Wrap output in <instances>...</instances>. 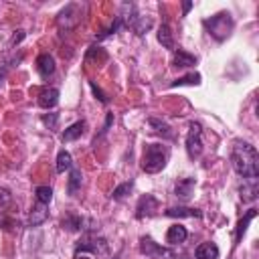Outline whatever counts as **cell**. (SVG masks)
<instances>
[{"label":"cell","mask_w":259,"mask_h":259,"mask_svg":"<svg viewBox=\"0 0 259 259\" xmlns=\"http://www.w3.org/2000/svg\"><path fill=\"white\" fill-rule=\"evenodd\" d=\"M231 164H233L235 172L239 176H243V180H257V176H259V156H257L255 146H251L249 142L237 140L233 144Z\"/></svg>","instance_id":"cell-1"},{"label":"cell","mask_w":259,"mask_h":259,"mask_svg":"<svg viewBox=\"0 0 259 259\" xmlns=\"http://www.w3.org/2000/svg\"><path fill=\"white\" fill-rule=\"evenodd\" d=\"M168 162V148L162 144H146L142 152V170L148 174L160 172Z\"/></svg>","instance_id":"cell-2"},{"label":"cell","mask_w":259,"mask_h":259,"mask_svg":"<svg viewBox=\"0 0 259 259\" xmlns=\"http://www.w3.org/2000/svg\"><path fill=\"white\" fill-rule=\"evenodd\" d=\"M204 26H206L208 34L214 40L223 42L231 34V30H233V16L229 12H217L214 16H210V18L204 20Z\"/></svg>","instance_id":"cell-3"},{"label":"cell","mask_w":259,"mask_h":259,"mask_svg":"<svg viewBox=\"0 0 259 259\" xmlns=\"http://www.w3.org/2000/svg\"><path fill=\"white\" fill-rule=\"evenodd\" d=\"M83 8L85 6H81L79 2H71V4H67L61 12H59V16H57V26L61 28V30H73L79 22H81V16H83Z\"/></svg>","instance_id":"cell-4"},{"label":"cell","mask_w":259,"mask_h":259,"mask_svg":"<svg viewBox=\"0 0 259 259\" xmlns=\"http://www.w3.org/2000/svg\"><path fill=\"white\" fill-rule=\"evenodd\" d=\"M123 6H125V10H130V14H121V16H119L121 22H125V26H130L136 34H140V36L146 34V32L152 28V18L138 14L134 4H123Z\"/></svg>","instance_id":"cell-5"},{"label":"cell","mask_w":259,"mask_h":259,"mask_svg":"<svg viewBox=\"0 0 259 259\" xmlns=\"http://www.w3.org/2000/svg\"><path fill=\"white\" fill-rule=\"evenodd\" d=\"M186 152L194 160L202 152V125L198 121H190L188 125V136H186Z\"/></svg>","instance_id":"cell-6"},{"label":"cell","mask_w":259,"mask_h":259,"mask_svg":"<svg viewBox=\"0 0 259 259\" xmlns=\"http://www.w3.org/2000/svg\"><path fill=\"white\" fill-rule=\"evenodd\" d=\"M140 251L146 255V257H152V259H170L172 253L164 247H160L158 243H154L150 237H142L140 239Z\"/></svg>","instance_id":"cell-7"},{"label":"cell","mask_w":259,"mask_h":259,"mask_svg":"<svg viewBox=\"0 0 259 259\" xmlns=\"http://www.w3.org/2000/svg\"><path fill=\"white\" fill-rule=\"evenodd\" d=\"M81 251H91L95 255H107V241L103 237H85L77 245V253Z\"/></svg>","instance_id":"cell-8"},{"label":"cell","mask_w":259,"mask_h":259,"mask_svg":"<svg viewBox=\"0 0 259 259\" xmlns=\"http://www.w3.org/2000/svg\"><path fill=\"white\" fill-rule=\"evenodd\" d=\"M156 210H158V198H156V196H152V194H144V196L138 200V206H136V217H138V219L152 217Z\"/></svg>","instance_id":"cell-9"},{"label":"cell","mask_w":259,"mask_h":259,"mask_svg":"<svg viewBox=\"0 0 259 259\" xmlns=\"http://www.w3.org/2000/svg\"><path fill=\"white\" fill-rule=\"evenodd\" d=\"M47 219H49V204L36 202V204L30 208V212H28V225H30V227H38V225H42Z\"/></svg>","instance_id":"cell-10"},{"label":"cell","mask_w":259,"mask_h":259,"mask_svg":"<svg viewBox=\"0 0 259 259\" xmlns=\"http://www.w3.org/2000/svg\"><path fill=\"white\" fill-rule=\"evenodd\" d=\"M36 71L40 77H49L55 73V57L49 53H40L36 57Z\"/></svg>","instance_id":"cell-11"},{"label":"cell","mask_w":259,"mask_h":259,"mask_svg":"<svg viewBox=\"0 0 259 259\" xmlns=\"http://www.w3.org/2000/svg\"><path fill=\"white\" fill-rule=\"evenodd\" d=\"M194 186H196V180H194V178H182V180L176 182V186H174V194H176L178 198H182V200H188V198L192 196Z\"/></svg>","instance_id":"cell-12"},{"label":"cell","mask_w":259,"mask_h":259,"mask_svg":"<svg viewBox=\"0 0 259 259\" xmlns=\"http://www.w3.org/2000/svg\"><path fill=\"white\" fill-rule=\"evenodd\" d=\"M59 103V89L55 87H49V89H42L40 95H38V105L42 109H51Z\"/></svg>","instance_id":"cell-13"},{"label":"cell","mask_w":259,"mask_h":259,"mask_svg":"<svg viewBox=\"0 0 259 259\" xmlns=\"http://www.w3.org/2000/svg\"><path fill=\"white\" fill-rule=\"evenodd\" d=\"M194 257L196 259H219V247L212 241L200 243L196 247V251H194Z\"/></svg>","instance_id":"cell-14"},{"label":"cell","mask_w":259,"mask_h":259,"mask_svg":"<svg viewBox=\"0 0 259 259\" xmlns=\"http://www.w3.org/2000/svg\"><path fill=\"white\" fill-rule=\"evenodd\" d=\"M186 237H188L186 227H182V225H172V227L168 229V233H166V243L178 245V243H184Z\"/></svg>","instance_id":"cell-15"},{"label":"cell","mask_w":259,"mask_h":259,"mask_svg":"<svg viewBox=\"0 0 259 259\" xmlns=\"http://www.w3.org/2000/svg\"><path fill=\"white\" fill-rule=\"evenodd\" d=\"M196 57L194 55H190V53H186V51H182V49H178L176 53H174V67H178V69H188V67H194L196 65Z\"/></svg>","instance_id":"cell-16"},{"label":"cell","mask_w":259,"mask_h":259,"mask_svg":"<svg viewBox=\"0 0 259 259\" xmlns=\"http://www.w3.org/2000/svg\"><path fill=\"white\" fill-rule=\"evenodd\" d=\"M83 132H85V121L81 119V121L71 123V125L61 134V140H63V142H73V140L81 138V136H83Z\"/></svg>","instance_id":"cell-17"},{"label":"cell","mask_w":259,"mask_h":259,"mask_svg":"<svg viewBox=\"0 0 259 259\" xmlns=\"http://www.w3.org/2000/svg\"><path fill=\"white\" fill-rule=\"evenodd\" d=\"M241 198H243L245 202H251V200L257 198V180H243Z\"/></svg>","instance_id":"cell-18"},{"label":"cell","mask_w":259,"mask_h":259,"mask_svg":"<svg viewBox=\"0 0 259 259\" xmlns=\"http://www.w3.org/2000/svg\"><path fill=\"white\" fill-rule=\"evenodd\" d=\"M255 217H257V210H255V208H249V210H247V214H245V219H241V221H239V225H237V233H235V245L243 239V235H245V231H247L249 221H253Z\"/></svg>","instance_id":"cell-19"},{"label":"cell","mask_w":259,"mask_h":259,"mask_svg":"<svg viewBox=\"0 0 259 259\" xmlns=\"http://www.w3.org/2000/svg\"><path fill=\"white\" fill-rule=\"evenodd\" d=\"M158 42L164 49H174V36H172V30H170L168 24H162L158 28Z\"/></svg>","instance_id":"cell-20"},{"label":"cell","mask_w":259,"mask_h":259,"mask_svg":"<svg viewBox=\"0 0 259 259\" xmlns=\"http://www.w3.org/2000/svg\"><path fill=\"white\" fill-rule=\"evenodd\" d=\"M166 214L168 217H196V219H200L202 217V210L188 208V206H174V208H168Z\"/></svg>","instance_id":"cell-21"},{"label":"cell","mask_w":259,"mask_h":259,"mask_svg":"<svg viewBox=\"0 0 259 259\" xmlns=\"http://www.w3.org/2000/svg\"><path fill=\"white\" fill-rule=\"evenodd\" d=\"M73 168V158H71V154L67 152V150H61L59 154H57V172H65V170H71Z\"/></svg>","instance_id":"cell-22"},{"label":"cell","mask_w":259,"mask_h":259,"mask_svg":"<svg viewBox=\"0 0 259 259\" xmlns=\"http://www.w3.org/2000/svg\"><path fill=\"white\" fill-rule=\"evenodd\" d=\"M61 227L67 229V231H81V229H83V219L77 217V214H67V217L61 221Z\"/></svg>","instance_id":"cell-23"},{"label":"cell","mask_w":259,"mask_h":259,"mask_svg":"<svg viewBox=\"0 0 259 259\" xmlns=\"http://www.w3.org/2000/svg\"><path fill=\"white\" fill-rule=\"evenodd\" d=\"M180 85H200V75L198 73H190V75H184L176 81L170 83V87H180Z\"/></svg>","instance_id":"cell-24"},{"label":"cell","mask_w":259,"mask_h":259,"mask_svg":"<svg viewBox=\"0 0 259 259\" xmlns=\"http://www.w3.org/2000/svg\"><path fill=\"white\" fill-rule=\"evenodd\" d=\"M152 127H156L154 132L156 134H160V136H164V138H172V132H170V125L168 123H164V121H160V119H156V117H150V121H148Z\"/></svg>","instance_id":"cell-25"},{"label":"cell","mask_w":259,"mask_h":259,"mask_svg":"<svg viewBox=\"0 0 259 259\" xmlns=\"http://www.w3.org/2000/svg\"><path fill=\"white\" fill-rule=\"evenodd\" d=\"M79 186H81V172H79L77 168H71V174H69V188H67L69 194L73 196Z\"/></svg>","instance_id":"cell-26"},{"label":"cell","mask_w":259,"mask_h":259,"mask_svg":"<svg viewBox=\"0 0 259 259\" xmlns=\"http://www.w3.org/2000/svg\"><path fill=\"white\" fill-rule=\"evenodd\" d=\"M34 196H36V202H42V204H49L53 200V190L49 186H36L34 190Z\"/></svg>","instance_id":"cell-27"},{"label":"cell","mask_w":259,"mask_h":259,"mask_svg":"<svg viewBox=\"0 0 259 259\" xmlns=\"http://www.w3.org/2000/svg\"><path fill=\"white\" fill-rule=\"evenodd\" d=\"M132 182H123V184H119L117 188H113V192H111V198L113 200H121V198H125L127 194H130V190H132Z\"/></svg>","instance_id":"cell-28"},{"label":"cell","mask_w":259,"mask_h":259,"mask_svg":"<svg viewBox=\"0 0 259 259\" xmlns=\"http://www.w3.org/2000/svg\"><path fill=\"white\" fill-rule=\"evenodd\" d=\"M57 121H59V113H45L42 115V123L49 127V130H57Z\"/></svg>","instance_id":"cell-29"},{"label":"cell","mask_w":259,"mask_h":259,"mask_svg":"<svg viewBox=\"0 0 259 259\" xmlns=\"http://www.w3.org/2000/svg\"><path fill=\"white\" fill-rule=\"evenodd\" d=\"M105 57H107V55H105L103 49H99V47H91V49L87 51V57H85V59H87V61H91V59H101V61H105Z\"/></svg>","instance_id":"cell-30"},{"label":"cell","mask_w":259,"mask_h":259,"mask_svg":"<svg viewBox=\"0 0 259 259\" xmlns=\"http://www.w3.org/2000/svg\"><path fill=\"white\" fill-rule=\"evenodd\" d=\"M89 85H91V89H93V93H95V95H97V99H99V101H101V103H107V97H105V95H103V91H101V89H99V87H97V85H95V83H93V81H91V83H89Z\"/></svg>","instance_id":"cell-31"},{"label":"cell","mask_w":259,"mask_h":259,"mask_svg":"<svg viewBox=\"0 0 259 259\" xmlns=\"http://www.w3.org/2000/svg\"><path fill=\"white\" fill-rule=\"evenodd\" d=\"M12 200V196H10V192L6 190V188H0V206H4V204H8Z\"/></svg>","instance_id":"cell-32"},{"label":"cell","mask_w":259,"mask_h":259,"mask_svg":"<svg viewBox=\"0 0 259 259\" xmlns=\"http://www.w3.org/2000/svg\"><path fill=\"white\" fill-rule=\"evenodd\" d=\"M24 38V30H16L14 34H12V38H10V47H14V45H18L20 40Z\"/></svg>","instance_id":"cell-33"},{"label":"cell","mask_w":259,"mask_h":259,"mask_svg":"<svg viewBox=\"0 0 259 259\" xmlns=\"http://www.w3.org/2000/svg\"><path fill=\"white\" fill-rule=\"evenodd\" d=\"M182 8H184V14H186V12L192 8V2H184V4H182Z\"/></svg>","instance_id":"cell-34"},{"label":"cell","mask_w":259,"mask_h":259,"mask_svg":"<svg viewBox=\"0 0 259 259\" xmlns=\"http://www.w3.org/2000/svg\"><path fill=\"white\" fill-rule=\"evenodd\" d=\"M75 259H91L89 255H83V253H75Z\"/></svg>","instance_id":"cell-35"}]
</instances>
